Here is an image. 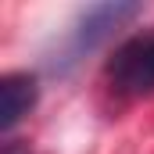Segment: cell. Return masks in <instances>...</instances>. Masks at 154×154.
Listing matches in <instances>:
<instances>
[{
	"label": "cell",
	"instance_id": "1",
	"mask_svg": "<svg viewBox=\"0 0 154 154\" xmlns=\"http://www.w3.org/2000/svg\"><path fill=\"white\" fill-rule=\"evenodd\" d=\"M108 79L125 97L154 93V29L129 36L108 61Z\"/></svg>",
	"mask_w": 154,
	"mask_h": 154
},
{
	"label": "cell",
	"instance_id": "3",
	"mask_svg": "<svg viewBox=\"0 0 154 154\" xmlns=\"http://www.w3.org/2000/svg\"><path fill=\"white\" fill-rule=\"evenodd\" d=\"M136 14H140V4H100V7H90V11L82 14V22H79L75 47H86V50L97 47L111 29H118L122 22H129V18H136Z\"/></svg>",
	"mask_w": 154,
	"mask_h": 154
},
{
	"label": "cell",
	"instance_id": "2",
	"mask_svg": "<svg viewBox=\"0 0 154 154\" xmlns=\"http://www.w3.org/2000/svg\"><path fill=\"white\" fill-rule=\"evenodd\" d=\"M39 97V86H36V75L29 72H11V75L0 79V129L11 133L22 118L32 111Z\"/></svg>",
	"mask_w": 154,
	"mask_h": 154
},
{
	"label": "cell",
	"instance_id": "4",
	"mask_svg": "<svg viewBox=\"0 0 154 154\" xmlns=\"http://www.w3.org/2000/svg\"><path fill=\"white\" fill-rule=\"evenodd\" d=\"M4 154H29V147H18V140H7L4 143Z\"/></svg>",
	"mask_w": 154,
	"mask_h": 154
}]
</instances>
